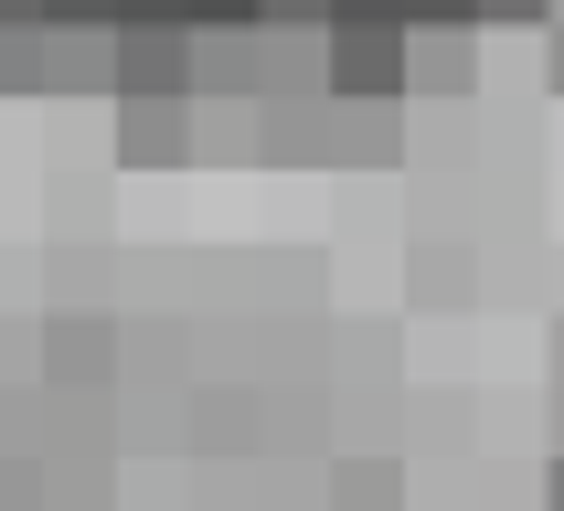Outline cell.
I'll list each match as a JSON object with an SVG mask.
<instances>
[{
	"label": "cell",
	"mask_w": 564,
	"mask_h": 511,
	"mask_svg": "<svg viewBox=\"0 0 564 511\" xmlns=\"http://www.w3.org/2000/svg\"><path fill=\"white\" fill-rule=\"evenodd\" d=\"M479 32H405V96H469Z\"/></svg>",
	"instance_id": "obj_5"
},
{
	"label": "cell",
	"mask_w": 564,
	"mask_h": 511,
	"mask_svg": "<svg viewBox=\"0 0 564 511\" xmlns=\"http://www.w3.org/2000/svg\"><path fill=\"white\" fill-rule=\"evenodd\" d=\"M0 96H43V32L0 22Z\"/></svg>",
	"instance_id": "obj_9"
},
{
	"label": "cell",
	"mask_w": 564,
	"mask_h": 511,
	"mask_svg": "<svg viewBox=\"0 0 564 511\" xmlns=\"http://www.w3.org/2000/svg\"><path fill=\"white\" fill-rule=\"evenodd\" d=\"M341 501L351 511H394V469H341Z\"/></svg>",
	"instance_id": "obj_13"
},
{
	"label": "cell",
	"mask_w": 564,
	"mask_h": 511,
	"mask_svg": "<svg viewBox=\"0 0 564 511\" xmlns=\"http://www.w3.org/2000/svg\"><path fill=\"white\" fill-rule=\"evenodd\" d=\"M107 86V22H54L43 32V96H86Z\"/></svg>",
	"instance_id": "obj_6"
},
{
	"label": "cell",
	"mask_w": 564,
	"mask_h": 511,
	"mask_svg": "<svg viewBox=\"0 0 564 511\" xmlns=\"http://www.w3.org/2000/svg\"><path fill=\"white\" fill-rule=\"evenodd\" d=\"M543 32H554V86H564V22H543Z\"/></svg>",
	"instance_id": "obj_20"
},
{
	"label": "cell",
	"mask_w": 564,
	"mask_h": 511,
	"mask_svg": "<svg viewBox=\"0 0 564 511\" xmlns=\"http://www.w3.org/2000/svg\"><path fill=\"white\" fill-rule=\"evenodd\" d=\"M256 0H182V32H256Z\"/></svg>",
	"instance_id": "obj_10"
},
{
	"label": "cell",
	"mask_w": 564,
	"mask_h": 511,
	"mask_svg": "<svg viewBox=\"0 0 564 511\" xmlns=\"http://www.w3.org/2000/svg\"><path fill=\"white\" fill-rule=\"evenodd\" d=\"M118 22H182V0H107V32Z\"/></svg>",
	"instance_id": "obj_15"
},
{
	"label": "cell",
	"mask_w": 564,
	"mask_h": 511,
	"mask_svg": "<svg viewBox=\"0 0 564 511\" xmlns=\"http://www.w3.org/2000/svg\"><path fill=\"white\" fill-rule=\"evenodd\" d=\"M330 22H405V0H330Z\"/></svg>",
	"instance_id": "obj_16"
},
{
	"label": "cell",
	"mask_w": 564,
	"mask_h": 511,
	"mask_svg": "<svg viewBox=\"0 0 564 511\" xmlns=\"http://www.w3.org/2000/svg\"><path fill=\"white\" fill-rule=\"evenodd\" d=\"M43 373L54 383H107L118 373V330H107V319H54V330H43Z\"/></svg>",
	"instance_id": "obj_7"
},
{
	"label": "cell",
	"mask_w": 564,
	"mask_h": 511,
	"mask_svg": "<svg viewBox=\"0 0 564 511\" xmlns=\"http://www.w3.org/2000/svg\"><path fill=\"white\" fill-rule=\"evenodd\" d=\"M256 54H267L256 96H319V32H256Z\"/></svg>",
	"instance_id": "obj_8"
},
{
	"label": "cell",
	"mask_w": 564,
	"mask_h": 511,
	"mask_svg": "<svg viewBox=\"0 0 564 511\" xmlns=\"http://www.w3.org/2000/svg\"><path fill=\"white\" fill-rule=\"evenodd\" d=\"M554 511H564V458H554Z\"/></svg>",
	"instance_id": "obj_21"
},
{
	"label": "cell",
	"mask_w": 564,
	"mask_h": 511,
	"mask_svg": "<svg viewBox=\"0 0 564 511\" xmlns=\"http://www.w3.org/2000/svg\"><path fill=\"white\" fill-rule=\"evenodd\" d=\"M0 511H32V479H22V469L0 479Z\"/></svg>",
	"instance_id": "obj_18"
},
{
	"label": "cell",
	"mask_w": 564,
	"mask_h": 511,
	"mask_svg": "<svg viewBox=\"0 0 564 511\" xmlns=\"http://www.w3.org/2000/svg\"><path fill=\"white\" fill-rule=\"evenodd\" d=\"M0 22H32V32H43V0H0Z\"/></svg>",
	"instance_id": "obj_19"
},
{
	"label": "cell",
	"mask_w": 564,
	"mask_h": 511,
	"mask_svg": "<svg viewBox=\"0 0 564 511\" xmlns=\"http://www.w3.org/2000/svg\"><path fill=\"white\" fill-rule=\"evenodd\" d=\"M54 22H107V0H43V32Z\"/></svg>",
	"instance_id": "obj_17"
},
{
	"label": "cell",
	"mask_w": 564,
	"mask_h": 511,
	"mask_svg": "<svg viewBox=\"0 0 564 511\" xmlns=\"http://www.w3.org/2000/svg\"><path fill=\"white\" fill-rule=\"evenodd\" d=\"M256 11H267V32H319L330 22V0H256Z\"/></svg>",
	"instance_id": "obj_14"
},
{
	"label": "cell",
	"mask_w": 564,
	"mask_h": 511,
	"mask_svg": "<svg viewBox=\"0 0 564 511\" xmlns=\"http://www.w3.org/2000/svg\"><path fill=\"white\" fill-rule=\"evenodd\" d=\"M118 160L128 171H182L192 160V96H118Z\"/></svg>",
	"instance_id": "obj_3"
},
{
	"label": "cell",
	"mask_w": 564,
	"mask_h": 511,
	"mask_svg": "<svg viewBox=\"0 0 564 511\" xmlns=\"http://www.w3.org/2000/svg\"><path fill=\"white\" fill-rule=\"evenodd\" d=\"M256 32H267V22H256ZM256 32H192V96H256V86H267Z\"/></svg>",
	"instance_id": "obj_4"
},
{
	"label": "cell",
	"mask_w": 564,
	"mask_h": 511,
	"mask_svg": "<svg viewBox=\"0 0 564 511\" xmlns=\"http://www.w3.org/2000/svg\"><path fill=\"white\" fill-rule=\"evenodd\" d=\"M319 96H405V22H319Z\"/></svg>",
	"instance_id": "obj_1"
},
{
	"label": "cell",
	"mask_w": 564,
	"mask_h": 511,
	"mask_svg": "<svg viewBox=\"0 0 564 511\" xmlns=\"http://www.w3.org/2000/svg\"><path fill=\"white\" fill-rule=\"evenodd\" d=\"M107 96H192V32L182 22H118L107 32Z\"/></svg>",
	"instance_id": "obj_2"
},
{
	"label": "cell",
	"mask_w": 564,
	"mask_h": 511,
	"mask_svg": "<svg viewBox=\"0 0 564 511\" xmlns=\"http://www.w3.org/2000/svg\"><path fill=\"white\" fill-rule=\"evenodd\" d=\"M511 22L543 32V22H554V0H479V32H511Z\"/></svg>",
	"instance_id": "obj_12"
},
{
	"label": "cell",
	"mask_w": 564,
	"mask_h": 511,
	"mask_svg": "<svg viewBox=\"0 0 564 511\" xmlns=\"http://www.w3.org/2000/svg\"><path fill=\"white\" fill-rule=\"evenodd\" d=\"M405 32H479V0H405Z\"/></svg>",
	"instance_id": "obj_11"
}]
</instances>
